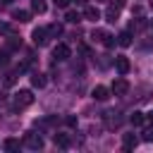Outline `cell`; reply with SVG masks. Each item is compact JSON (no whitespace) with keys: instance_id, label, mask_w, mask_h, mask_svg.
Masks as SVG:
<instances>
[{"instance_id":"obj_16","label":"cell","mask_w":153,"mask_h":153,"mask_svg":"<svg viewBox=\"0 0 153 153\" xmlns=\"http://www.w3.org/2000/svg\"><path fill=\"white\" fill-rule=\"evenodd\" d=\"M2 148L5 151H10V153H14V151H19V139H5V143H2Z\"/></svg>"},{"instance_id":"obj_20","label":"cell","mask_w":153,"mask_h":153,"mask_svg":"<svg viewBox=\"0 0 153 153\" xmlns=\"http://www.w3.org/2000/svg\"><path fill=\"white\" fill-rule=\"evenodd\" d=\"M146 29V22L139 17V19H131V24H129V31H143Z\"/></svg>"},{"instance_id":"obj_25","label":"cell","mask_w":153,"mask_h":153,"mask_svg":"<svg viewBox=\"0 0 153 153\" xmlns=\"http://www.w3.org/2000/svg\"><path fill=\"white\" fill-rule=\"evenodd\" d=\"M98 57H100V60H98V67H100V69H105V67H110V65L115 62V60H110V55H98Z\"/></svg>"},{"instance_id":"obj_6","label":"cell","mask_w":153,"mask_h":153,"mask_svg":"<svg viewBox=\"0 0 153 153\" xmlns=\"http://www.w3.org/2000/svg\"><path fill=\"white\" fill-rule=\"evenodd\" d=\"M112 65H115V69H117L120 74H127V72L131 69V62H129V57H124V55H117Z\"/></svg>"},{"instance_id":"obj_12","label":"cell","mask_w":153,"mask_h":153,"mask_svg":"<svg viewBox=\"0 0 153 153\" xmlns=\"http://www.w3.org/2000/svg\"><path fill=\"white\" fill-rule=\"evenodd\" d=\"M53 141H55V146H60V148H69V146H72V139H69L67 134H55Z\"/></svg>"},{"instance_id":"obj_5","label":"cell","mask_w":153,"mask_h":153,"mask_svg":"<svg viewBox=\"0 0 153 153\" xmlns=\"http://www.w3.org/2000/svg\"><path fill=\"white\" fill-rule=\"evenodd\" d=\"M69 55H72V50H69V45H67V43H57V45H55V50H53V57H55L57 62L69 60Z\"/></svg>"},{"instance_id":"obj_28","label":"cell","mask_w":153,"mask_h":153,"mask_svg":"<svg viewBox=\"0 0 153 153\" xmlns=\"http://www.w3.org/2000/svg\"><path fill=\"white\" fill-rule=\"evenodd\" d=\"M65 122H67V127H76V124H79V120H76L74 115H67V117H65Z\"/></svg>"},{"instance_id":"obj_17","label":"cell","mask_w":153,"mask_h":153,"mask_svg":"<svg viewBox=\"0 0 153 153\" xmlns=\"http://www.w3.org/2000/svg\"><path fill=\"white\" fill-rule=\"evenodd\" d=\"M129 122H131L134 127H139V124H143V122H146V115L136 110V112H131V117H129Z\"/></svg>"},{"instance_id":"obj_26","label":"cell","mask_w":153,"mask_h":153,"mask_svg":"<svg viewBox=\"0 0 153 153\" xmlns=\"http://www.w3.org/2000/svg\"><path fill=\"white\" fill-rule=\"evenodd\" d=\"M115 43H117V38H115L112 33H108V36H105V41H103V45H105V48H115Z\"/></svg>"},{"instance_id":"obj_27","label":"cell","mask_w":153,"mask_h":153,"mask_svg":"<svg viewBox=\"0 0 153 153\" xmlns=\"http://www.w3.org/2000/svg\"><path fill=\"white\" fill-rule=\"evenodd\" d=\"M10 62V50H0V67H5Z\"/></svg>"},{"instance_id":"obj_9","label":"cell","mask_w":153,"mask_h":153,"mask_svg":"<svg viewBox=\"0 0 153 153\" xmlns=\"http://www.w3.org/2000/svg\"><path fill=\"white\" fill-rule=\"evenodd\" d=\"M84 17L91 19V22H98V19H100V10H98L96 5H86V7H84Z\"/></svg>"},{"instance_id":"obj_1","label":"cell","mask_w":153,"mask_h":153,"mask_svg":"<svg viewBox=\"0 0 153 153\" xmlns=\"http://www.w3.org/2000/svg\"><path fill=\"white\" fill-rule=\"evenodd\" d=\"M31 103H33V93H31L29 88H22V91H17V93H14V108H17V110L29 108Z\"/></svg>"},{"instance_id":"obj_22","label":"cell","mask_w":153,"mask_h":153,"mask_svg":"<svg viewBox=\"0 0 153 153\" xmlns=\"http://www.w3.org/2000/svg\"><path fill=\"white\" fill-rule=\"evenodd\" d=\"M48 33H50V38L62 36V24H50V26H48Z\"/></svg>"},{"instance_id":"obj_13","label":"cell","mask_w":153,"mask_h":153,"mask_svg":"<svg viewBox=\"0 0 153 153\" xmlns=\"http://www.w3.org/2000/svg\"><path fill=\"white\" fill-rule=\"evenodd\" d=\"M136 143H139V139H136L134 134H124V136H122V146H124V151L136 148Z\"/></svg>"},{"instance_id":"obj_23","label":"cell","mask_w":153,"mask_h":153,"mask_svg":"<svg viewBox=\"0 0 153 153\" xmlns=\"http://www.w3.org/2000/svg\"><path fill=\"white\" fill-rule=\"evenodd\" d=\"M17 48H22V38L10 36V38H7V50H17Z\"/></svg>"},{"instance_id":"obj_8","label":"cell","mask_w":153,"mask_h":153,"mask_svg":"<svg viewBox=\"0 0 153 153\" xmlns=\"http://www.w3.org/2000/svg\"><path fill=\"white\" fill-rule=\"evenodd\" d=\"M91 96H93L96 100H100V103H103V100H108V98H110V88H108V86H96V88L91 91Z\"/></svg>"},{"instance_id":"obj_30","label":"cell","mask_w":153,"mask_h":153,"mask_svg":"<svg viewBox=\"0 0 153 153\" xmlns=\"http://www.w3.org/2000/svg\"><path fill=\"white\" fill-rule=\"evenodd\" d=\"M55 5H57V7H67V5H69V0H55Z\"/></svg>"},{"instance_id":"obj_29","label":"cell","mask_w":153,"mask_h":153,"mask_svg":"<svg viewBox=\"0 0 153 153\" xmlns=\"http://www.w3.org/2000/svg\"><path fill=\"white\" fill-rule=\"evenodd\" d=\"M141 139H143V141H153V124H151V127L143 131V136H141Z\"/></svg>"},{"instance_id":"obj_33","label":"cell","mask_w":153,"mask_h":153,"mask_svg":"<svg viewBox=\"0 0 153 153\" xmlns=\"http://www.w3.org/2000/svg\"><path fill=\"white\" fill-rule=\"evenodd\" d=\"M0 2H2V5H7V2H12V0H0Z\"/></svg>"},{"instance_id":"obj_35","label":"cell","mask_w":153,"mask_h":153,"mask_svg":"<svg viewBox=\"0 0 153 153\" xmlns=\"http://www.w3.org/2000/svg\"><path fill=\"white\" fill-rule=\"evenodd\" d=\"M76 2H84V0H76Z\"/></svg>"},{"instance_id":"obj_19","label":"cell","mask_w":153,"mask_h":153,"mask_svg":"<svg viewBox=\"0 0 153 153\" xmlns=\"http://www.w3.org/2000/svg\"><path fill=\"white\" fill-rule=\"evenodd\" d=\"M65 22H69V24H76V22H81V14H79V12H74V10H67V14H65Z\"/></svg>"},{"instance_id":"obj_34","label":"cell","mask_w":153,"mask_h":153,"mask_svg":"<svg viewBox=\"0 0 153 153\" xmlns=\"http://www.w3.org/2000/svg\"><path fill=\"white\" fill-rule=\"evenodd\" d=\"M151 10H153V0H151Z\"/></svg>"},{"instance_id":"obj_2","label":"cell","mask_w":153,"mask_h":153,"mask_svg":"<svg viewBox=\"0 0 153 153\" xmlns=\"http://www.w3.org/2000/svg\"><path fill=\"white\" fill-rule=\"evenodd\" d=\"M31 41H33V45H38V48L48 45V43H50L48 26H38V29H33V33H31Z\"/></svg>"},{"instance_id":"obj_3","label":"cell","mask_w":153,"mask_h":153,"mask_svg":"<svg viewBox=\"0 0 153 153\" xmlns=\"http://www.w3.org/2000/svg\"><path fill=\"white\" fill-rule=\"evenodd\" d=\"M127 91H129V81H127L124 74H122V76H117V79L112 81L110 93H115V96H127Z\"/></svg>"},{"instance_id":"obj_32","label":"cell","mask_w":153,"mask_h":153,"mask_svg":"<svg viewBox=\"0 0 153 153\" xmlns=\"http://www.w3.org/2000/svg\"><path fill=\"white\" fill-rule=\"evenodd\" d=\"M146 122H151V124H153V110H151V112H146Z\"/></svg>"},{"instance_id":"obj_31","label":"cell","mask_w":153,"mask_h":153,"mask_svg":"<svg viewBox=\"0 0 153 153\" xmlns=\"http://www.w3.org/2000/svg\"><path fill=\"white\" fill-rule=\"evenodd\" d=\"M112 5H115V7H120V10H122V7H124V0H112Z\"/></svg>"},{"instance_id":"obj_7","label":"cell","mask_w":153,"mask_h":153,"mask_svg":"<svg viewBox=\"0 0 153 153\" xmlns=\"http://www.w3.org/2000/svg\"><path fill=\"white\" fill-rule=\"evenodd\" d=\"M103 117H105V124H108L110 129H112V127H120V124H122V117H120V112H112V110H108V112H105Z\"/></svg>"},{"instance_id":"obj_11","label":"cell","mask_w":153,"mask_h":153,"mask_svg":"<svg viewBox=\"0 0 153 153\" xmlns=\"http://www.w3.org/2000/svg\"><path fill=\"white\" fill-rule=\"evenodd\" d=\"M120 19V7H115V5H110L108 10H105V22H110V24H115Z\"/></svg>"},{"instance_id":"obj_18","label":"cell","mask_w":153,"mask_h":153,"mask_svg":"<svg viewBox=\"0 0 153 153\" xmlns=\"http://www.w3.org/2000/svg\"><path fill=\"white\" fill-rule=\"evenodd\" d=\"M31 10L36 12V14H43L48 7H45V0H31Z\"/></svg>"},{"instance_id":"obj_15","label":"cell","mask_w":153,"mask_h":153,"mask_svg":"<svg viewBox=\"0 0 153 153\" xmlns=\"http://www.w3.org/2000/svg\"><path fill=\"white\" fill-rule=\"evenodd\" d=\"M31 84H33L36 88H43V86H45V74H41V72H33V74H31Z\"/></svg>"},{"instance_id":"obj_24","label":"cell","mask_w":153,"mask_h":153,"mask_svg":"<svg viewBox=\"0 0 153 153\" xmlns=\"http://www.w3.org/2000/svg\"><path fill=\"white\" fill-rule=\"evenodd\" d=\"M105 36H108L105 29H93V33H91V38H93V41H100V43L105 41Z\"/></svg>"},{"instance_id":"obj_10","label":"cell","mask_w":153,"mask_h":153,"mask_svg":"<svg viewBox=\"0 0 153 153\" xmlns=\"http://www.w3.org/2000/svg\"><path fill=\"white\" fill-rule=\"evenodd\" d=\"M12 19L19 22V24H26L31 19V12H26V10H12Z\"/></svg>"},{"instance_id":"obj_14","label":"cell","mask_w":153,"mask_h":153,"mask_svg":"<svg viewBox=\"0 0 153 153\" xmlns=\"http://www.w3.org/2000/svg\"><path fill=\"white\" fill-rule=\"evenodd\" d=\"M117 45H122V48H129V45H131V31H129V29L117 36Z\"/></svg>"},{"instance_id":"obj_21","label":"cell","mask_w":153,"mask_h":153,"mask_svg":"<svg viewBox=\"0 0 153 153\" xmlns=\"http://www.w3.org/2000/svg\"><path fill=\"white\" fill-rule=\"evenodd\" d=\"M17 74H19V69H14V72H7V74L2 76V84H5V86H12V84L17 81Z\"/></svg>"},{"instance_id":"obj_4","label":"cell","mask_w":153,"mask_h":153,"mask_svg":"<svg viewBox=\"0 0 153 153\" xmlns=\"http://www.w3.org/2000/svg\"><path fill=\"white\" fill-rule=\"evenodd\" d=\"M24 143H26L29 148L38 151V148H43V136H41L38 131H26V134H24Z\"/></svg>"}]
</instances>
